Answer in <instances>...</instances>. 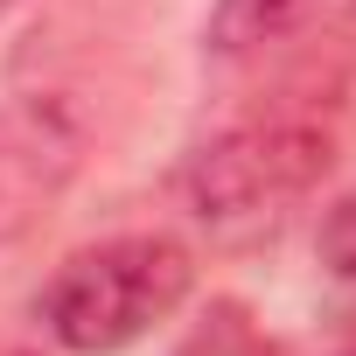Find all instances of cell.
Wrapping results in <instances>:
<instances>
[{
	"label": "cell",
	"instance_id": "obj_1",
	"mask_svg": "<svg viewBox=\"0 0 356 356\" xmlns=\"http://www.w3.org/2000/svg\"><path fill=\"white\" fill-rule=\"evenodd\" d=\"M196 293V252L175 231H119L77 245L35 293V321L63 356H119L175 321Z\"/></svg>",
	"mask_w": 356,
	"mask_h": 356
},
{
	"label": "cell",
	"instance_id": "obj_2",
	"mask_svg": "<svg viewBox=\"0 0 356 356\" xmlns=\"http://www.w3.org/2000/svg\"><path fill=\"white\" fill-rule=\"evenodd\" d=\"M335 168V133L314 112H252L217 126L175 175L182 210L210 238H266L280 231Z\"/></svg>",
	"mask_w": 356,
	"mask_h": 356
},
{
	"label": "cell",
	"instance_id": "obj_3",
	"mask_svg": "<svg viewBox=\"0 0 356 356\" xmlns=\"http://www.w3.org/2000/svg\"><path fill=\"white\" fill-rule=\"evenodd\" d=\"M84 168H91V112L70 91L35 84L0 98V252L29 245L63 210Z\"/></svg>",
	"mask_w": 356,
	"mask_h": 356
},
{
	"label": "cell",
	"instance_id": "obj_4",
	"mask_svg": "<svg viewBox=\"0 0 356 356\" xmlns=\"http://www.w3.org/2000/svg\"><path fill=\"white\" fill-rule=\"evenodd\" d=\"M321 0H217L203 22V49L210 56H266L286 35H300L314 22Z\"/></svg>",
	"mask_w": 356,
	"mask_h": 356
},
{
	"label": "cell",
	"instance_id": "obj_5",
	"mask_svg": "<svg viewBox=\"0 0 356 356\" xmlns=\"http://www.w3.org/2000/svg\"><path fill=\"white\" fill-rule=\"evenodd\" d=\"M175 356H286V349L252 321V307H238V300H210V314L189 328V342L175 349Z\"/></svg>",
	"mask_w": 356,
	"mask_h": 356
},
{
	"label": "cell",
	"instance_id": "obj_6",
	"mask_svg": "<svg viewBox=\"0 0 356 356\" xmlns=\"http://www.w3.org/2000/svg\"><path fill=\"white\" fill-rule=\"evenodd\" d=\"M321 266L342 286H356V189H342L328 203V217H321Z\"/></svg>",
	"mask_w": 356,
	"mask_h": 356
},
{
	"label": "cell",
	"instance_id": "obj_7",
	"mask_svg": "<svg viewBox=\"0 0 356 356\" xmlns=\"http://www.w3.org/2000/svg\"><path fill=\"white\" fill-rule=\"evenodd\" d=\"M0 356H42V349H29V342H0Z\"/></svg>",
	"mask_w": 356,
	"mask_h": 356
},
{
	"label": "cell",
	"instance_id": "obj_8",
	"mask_svg": "<svg viewBox=\"0 0 356 356\" xmlns=\"http://www.w3.org/2000/svg\"><path fill=\"white\" fill-rule=\"evenodd\" d=\"M8 8H22V0H0V15H8Z\"/></svg>",
	"mask_w": 356,
	"mask_h": 356
},
{
	"label": "cell",
	"instance_id": "obj_9",
	"mask_svg": "<svg viewBox=\"0 0 356 356\" xmlns=\"http://www.w3.org/2000/svg\"><path fill=\"white\" fill-rule=\"evenodd\" d=\"M342 356H356V349H342Z\"/></svg>",
	"mask_w": 356,
	"mask_h": 356
}]
</instances>
